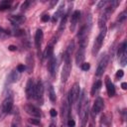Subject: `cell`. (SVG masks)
I'll return each mask as SVG.
<instances>
[{"instance_id":"obj_1","label":"cell","mask_w":127,"mask_h":127,"mask_svg":"<svg viewBox=\"0 0 127 127\" xmlns=\"http://www.w3.org/2000/svg\"><path fill=\"white\" fill-rule=\"evenodd\" d=\"M13 108V96L10 95L6 97L2 104L0 105V120H3L9 113H11Z\"/></svg>"},{"instance_id":"obj_2","label":"cell","mask_w":127,"mask_h":127,"mask_svg":"<svg viewBox=\"0 0 127 127\" xmlns=\"http://www.w3.org/2000/svg\"><path fill=\"white\" fill-rule=\"evenodd\" d=\"M105 35H106V27L100 30V33L98 34V36L96 37V39L94 41L93 48H92V55L93 56H96L98 54V52L100 51L101 46L103 44V40L105 38Z\"/></svg>"},{"instance_id":"obj_3","label":"cell","mask_w":127,"mask_h":127,"mask_svg":"<svg viewBox=\"0 0 127 127\" xmlns=\"http://www.w3.org/2000/svg\"><path fill=\"white\" fill-rule=\"evenodd\" d=\"M79 94H80V86H79L78 83H74L72 85L71 89L69 90V93H68V96H67L69 105H72L77 100Z\"/></svg>"},{"instance_id":"obj_4","label":"cell","mask_w":127,"mask_h":127,"mask_svg":"<svg viewBox=\"0 0 127 127\" xmlns=\"http://www.w3.org/2000/svg\"><path fill=\"white\" fill-rule=\"evenodd\" d=\"M71 71V64H70V59L64 60V66L62 69V81L65 82L70 74Z\"/></svg>"},{"instance_id":"obj_5","label":"cell","mask_w":127,"mask_h":127,"mask_svg":"<svg viewBox=\"0 0 127 127\" xmlns=\"http://www.w3.org/2000/svg\"><path fill=\"white\" fill-rule=\"evenodd\" d=\"M78 113L80 115V126L84 127L88 119V101H85L83 103V106L80 108Z\"/></svg>"},{"instance_id":"obj_6","label":"cell","mask_w":127,"mask_h":127,"mask_svg":"<svg viewBox=\"0 0 127 127\" xmlns=\"http://www.w3.org/2000/svg\"><path fill=\"white\" fill-rule=\"evenodd\" d=\"M108 61H109V57H108V56H104V57L100 60V62H99L98 64H97L96 70H95V75H96V76L102 75L103 71L105 70V68H106V66H107V64H108Z\"/></svg>"},{"instance_id":"obj_7","label":"cell","mask_w":127,"mask_h":127,"mask_svg":"<svg viewBox=\"0 0 127 127\" xmlns=\"http://www.w3.org/2000/svg\"><path fill=\"white\" fill-rule=\"evenodd\" d=\"M43 97H44V85L41 80H39L35 86V95L34 98H36L40 104H43Z\"/></svg>"},{"instance_id":"obj_8","label":"cell","mask_w":127,"mask_h":127,"mask_svg":"<svg viewBox=\"0 0 127 127\" xmlns=\"http://www.w3.org/2000/svg\"><path fill=\"white\" fill-rule=\"evenodd\" d=\"M35 86L36 84L34 83V80L32 78H29L26 84V88H25V92H26V97L28 99L34 98L35 95Z\"/></svg>"},{"instance_id":"obj_9","label":"cell","mask_w":127,"mask_h":127,"mask_svg":"<svg viewBox=\"0 0 127 127\" xmlns=\"http://www.w3.org/2000/svg\"><path fill=\"white\" fill-rule=\"evenodd\" d=\"M25 110L28 114H30L33 117H37V118L41 117V110L33 104H27L25 106Z\"/></svg>"},{"instance_id":"obj_10","label":"cell","mask_w":127,"mask_h":127,"mask_svg":"<svg viewBox=\"0 0 127 127\" xmlns=\"http://www.w3.org/2000/svg\"><path fill=\"white\" fill-rule=\"evenodd\" d=\"M104 106V102H103V99L101 97H97L94 101V104H93V107H92V113L93 115H97L98 113H100V111L102 110Z\"/></svg>"},{"instance_id":"obj_11","label":"cell","mask_w":127,"mask_h":127,"mask_svg":"<svg viewBox=\"0 0 127 127\" xmlns=\"http://www.w3.org/2000/svg\"><path fill=\"white\" fill-rule=\"evenodd\" d=\"M79 17H80V12L78 10H75L71 16H70V27H69V30L71 32H73L75 30V27L77 25V22L79 20Z\"/></svg>"},{"instance_id":"obj_12","label":"cell","mask_w":127,"mask_h":127,"mask_svg":"<svg viewBox=\"0 0 127 127\" xmlns=\"http://www.w3.org/2000/svg\"><path fill=\"white\" fill-rule=\"evenodd\" d=\"M105 85H106V90H107L108 95L110 97L114 96L115 95V87H114V84L111 82V80L108 76H106V78H105Z\"/></svg>"},{"instance_id":"obj_13","label":"cell","mask_w":127,"mask_h":127,"mask_svg":"<svg viewBox=\"0 0 127 127\" xmlns=\"http://www.w3.org/2000/svg\"><path fill=\"white\" fill-rule=\"evenodd\" d=\"M9 21L13 25H21L26 21V18L25 16H22V15H14L9 17Z\"/></svg>"},{"instance_id":"obj_14","label":"cell","mask_w":127,"mask_h":127,"mask_svg":"<svg viewBox=\"0 0 127 127\" xmlns=\"http://www.w3.org/2000/svg\"><path fill=\"white\" fill-rule=\"evenodd\" d=\"M43 31L41 29H38L36 31V34H35V46L37 48V50L39 51L40 48H41V45H42V41H43Z\"/></svg>"},{"instance_id":"obj_15","label":"cell","mask_w":127,"mask_h":127,"mask_svg":"<svg viewBox=\"0 0 127 127\" xmlns=\"http://www.w3.org/2000/svg\"><path fill=\"white\" fill-rule=\"evenodd\" d=\"M84 49L85 48H82V47H79L77 53H76V56H75V63L79 65L83 63L84 61V58H85V53H84Z\"/></svg>"},{"instance_id":"obj_16","label":"cell","mask_w":127,"mask_h":127,"mask_svg":"<svg viewBox=\"0 0 127 127\" xmlns=\"http://www.w3.org/2000/svg\"><path fill=\"white\" fill-rule=\"evenodd\" d=\"M56 64H57V60H56V58H54V57L50 58V61H49V63H48V70H49V72H50V74H51L52 76L55 75V71H56Z\"/></svg>"},{"instance_id":"obj_17","label":"cell","mask_w":127,"mask_h":127,"mask_svg":"<svg viewBox=\"0 0 127 127\" xmlns=\"http://www.w3.org/2000/svg\"><path fill=\"white\" fill-rule=\"evenodd\" d=\"M64 3L63 2V3H61V5L59 6L58 10L55 12V14H54V16H53V22H54V23L57 22L58 19H59L61 16H63V14H64Z\"/></svg>"},{"instance_id":"obj_18","label":"cell","mask_w":127,"mask_h":127,"mask_svg":"<svg viewBox=\"0 0 127 127\" xmlns=\"http://www.w3.org/2000/svg\"><path fill=\"white\" fill-rule=\"evenodd\" d=\"M20 78V72L18 70H13L11 71V73L9 74V82H16L18 79Z\"/></svg>"},{"instance_id":"obj_19","label":"cell","mask_w":127,"mask_h":127,"mask_svg":"<svg viewBox=\"0 0 127 127\" xmlns=\"http://www.w3.org/2000/svg\"><path fill=\"white\" fill-rule=\"evenodd\" d=\"M48 95H49V98L52 102H55L57 97H56V92H55V89L53 87L52 84L49 83V87H48Z\"/></svg>"},{"instance_id":"obj_20","label":"cell","mask_w":127,"mask_h":127,"mask_svg":"<svg viewBox=\"0 0 127 127\" xmlns=\"http://www.w3.org/2000/svg\"><path fill=\"white\" fill-rule=\"evenodd\" d=\"M126 47H127L126 41H124V42H122V43L120 44V46H119V48H118V51H117V56H118L119 58L126 52Z\"/></svg>"},{"instance_id":"obj_21","label":"cell","mask_w":127,"mask_h":127,"mask_svg":"<svg viewBox=\"0 0 127 127\" xmlns=\"http://www.w3.org/2000/svg\"><path fill=\"white\" fill-rule=\"evenodd\" d=\"M53 52H54V48L52 45H49L45 52H44V59H47V58H52L53 57Z\"/></svg>"},{"instance_id":"obj_22","label":"cell","mask_w":127,"mask_h":127,"mask_svg":"<svg viewBox=\"0 0 127 127\" xmlns=\"http://www.w3.org/2000/svg\"><path fill=\"white\" fill-rule=\"evenodd\" d=\"M101 87V81L100 80H97V81H95L94 83H93V85H92V87H91V95H95L96 93H97V91L99 90V88Z\"/></svg>"},{"instance_id":"obj_23","label":"cell","mask_w":127,"mask_h":127,"mask_svg":"<svg viewBox=\"0 0 127 127\" xmlns=\"http://www.w3.org/2000/svg\"><path fill=\"white\" fill-rule=\"evenodd\" d=\"M66 20H67V14H64V17H63V19H62V21H61V24H60V26H59V33H60V34L64 32V28H65Z\"/></svg>"},{"instance_id":"obj_24","label":"cell","mask_w":127,"mask_h":127,"mask_svg":"<svg viewBox=\"0 0 127 127\" xmlns=\"http://www.w3.org/2000/svg\"><path fill=\"white\" fill-rule=\"evenodd\" d=\"M27 65H28V72H32L34 66V59L33 55H29L27 58Z\"/></svg>"},{"instance_id":"obj_25","label":"cell","mask_w":127,"mask_h":127,"mask_svg":"<svg viewBox=\"0 0 127 127\" xmlns=\"http://www.w3.org/2000/svg\"><path fill=\"white\" fill-rule=\"evenodd\" d=\"M11 1H2L0 3V10L1 11H4V10H7L10 8V5H11Z\"/></svg>"},{"instance_id":"obj_26","label":"cell","mask_w":127,"mask_h":127,"mask_svg":"<svg viewBox=\"0 0 127 127\" xmlns=\"http://www.w3.org/2000/svg\"><path fill=\"white\" fill-rule=\"evenodd\" d=\"M126 17H127V12H126V11L121 12V13L119 14V16L117 17V22H119V23L124 22V21L126 20Z\"/></svg>"},{"instance_id":"obj_27","label":"cell","mask_w":127,"mask_h":127,"mask_svg":"<svg viewBox=\"0 0 127 127\" xmlns=\"http://www.w3.org/2000/svg\"><path fill=\"white\" fill-rule=\"evenodd\" d=\"M126 63H127V56H126V52L120 57V64L122 66H125L126 65Z\"/></svg>"},{"instance_id":"obj_28","label":"cell","mask_w":127,"mask_h":127,"mask_svg":"<svg viewBox=\"0 0 127 127\" xmlns=\"http://www.w3.org/2000/svg\"><path fill=\"white\" fill-rule=\"evenodd\" d=\"M80 67H81L82 70H88V69L90 68V64H89L88 63H82V64H80Z\"/></svg>"},{"instance_id":"obj_29","label":"cell","mask_w":127,"mask_h":127,"mask_svg":"<svg viewBox=\"0 0 127 127\" xmlns=\"http://www.w3.org/2000/svg\"><path fill=\"white\" fill-rule=\"evenodd\" d=\"M29 122L31 123V124H34V125H40V119H29Z\"/></svg>"},{"instance_id":"obj_30","label":"cell","mask_w":127,"mask_h":127,"mask_svg":"<svg viewBox=\"0 0 127 127\" xmlns=\"http://www.w3.org/2000/svg\"><path fill=\"white\" fill-rule=\"evenodd\" d=\"M26 69V66L24 65V64H19L18 66H17V70L19 71V72H22V71H24Z\"/></svg>"},{"instance_id":"obj_31","label":"cell","mask_w":127,"mask_h":127,"mask_svg":"<svg viewBox=\"0 0 127 127\" xmlns=\"http://www.w3.org/2000/svg\"><path fill=\"white\" fill-rule=\"evenodd\" d=\"M67 125H68V127H73V126L75 125L74 120H73V119H68V121H67Z\"/></svg>"},{"instance_id":"obj_32","label":"cell","mask_w":127,"mask_h":127,"mask_svg":"<svg viewBox=\"0 0 127 127\" xmlns=\"http://www.w3.org/2000/svg\"><path fill=\"white\" fill-rule=\"evenodd\" d=\"M107 3H108L107 1H100V2L98 3L97 7H98V8H102V7H104V6H105V5L107 4Z\"/></svg>"},{"instance_id":"obj_33","label":"cell","mask_w":127,"mask_h":127,"mask_svg":"<svg viewBox=\"0 0 127 127\" xmlns=\"http://www.w3.org/2000/svg\"><path fill=\"white\" fill-rule=\"evenodd\" d=\"M30 5V2L29 1H26V2H24L23 3V5H22V11H24V10H26L27 9V7Z\"/></svg>"},{"instance_id":"obj_34","label":"cell","mask_w":127,"mask_h":127,"mask_svg":"<svg viewBox=\"0 0 127 127\" xmlns=\"http://www.w3.org/2000/svg\"><path fill=\"white\" fill-rule=\"evenodd\" d=\"M123 75H124V72H123V70H122V69L117 70V72H116V76H117V77H122Z\"/></svg>"},{"instance_id":"obj_35","label":"cell","mask_w":127,"mask_h":127,"mask_svg":"<svg viewBox=\"0 0 127 127\" xmlns=\"http://www.w3.org/2000/svg\"><path fill=\"white\" fill-rule=\"evenodd\" d=\"M41 20H42L43 22H48V21L50 20V16H49V15H44Z\"/></svg>"},{"instance_id":"obj_36","label":"cell","mask_w":127,"mask_h":127,"mask_svg":"<svg viewBox=\"0 0 127 127\" xmlns=\"http://www.w3.org/2000/svg\"><path fill=\"white\" fill-rule=\"evenodd\" d=\"M50 114H51L52 117H56L57 114H58V112H57L55 109H51V110H50Z\"/></svg>"},{"instance_id":"obj_37","label":"cell","mask_w":127,"mask_h":127,"mask_svg":"<svg viewBox=\"0 0 127 127\" xmlns=\"http://www.w3.org/2000/svg\"><path fill=\"white\" fill-rule=\"evenodd\" d=\"M8 50H10V51H16V50H17V48H16V46L10 45V46L8 47Z\"/></svg>"},{"instance_id":"obj_38","label":"cell","mask_w":127,"mask_h":127,"mask_svg":"<svg viewBox=\"0 0 127 127\" xmlns=\"http://www.w3.org/2000/svg\"><path fill=\"white\" fill-rule=\"evenodd\" d=\"M121 87H122L123 89H126V88H127V83H126V82H122V83H121Z\"/></svg>"},{"instance_id":"obj_39","label":"cell","mask_w":127,"mask_h":127,"mask_svg":"<svg viewBox=\"0 0 127 127\" xmlns=\"http://www.w3.org/2000/svg\"><path fill=\"white\" fill-rule=\"evenodd\" d=\"M18 126H19V124H17V123H16V121L14 120V121H13V123H12V125H11V127H18Z\"/></svg>"},{"instance_id":"obj_40","label":"cell","mask_w":127,"mask_h":127,"mask_svg":"<svg viewBox=\"0 0 127 127\" xmlns=\"http://www.w3.org/2000/svg\"><path fill=\"white\" fill-rule=\"evenodd\" d=\"M49 127H56V124H55V123H51Z\"/></svg>"},{"instance_id":"obj_41","label":"cell","mask_w":127,"mask_h":127,"mask_svg":"<svg viewBox=\"0 0 127 127\" xmlns=\"http://www.w3.org/2000/svg\"><path fill=\"white\" fill-rule=\"evenodd\" d=\"M62 127H64V126H62Z\"/></svg>"}]
</instances>
